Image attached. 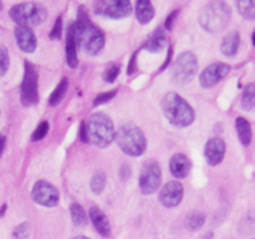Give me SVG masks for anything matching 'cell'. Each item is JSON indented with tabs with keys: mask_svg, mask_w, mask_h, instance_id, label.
<instances>
[{
	"mask_svg": "<svg viewBox=\"0 0 255 239\" xmlns=\"http://www.w3.org/2000/svg\"><path fill=\"white\" fill-rule=\"evenodd\" d=\"M177 15H178V10H174V11H172L171 14H169L168 16H167V19H166V29L168 30V31H171L172 27H173V22H174V20H176Z\"/></svg>",
	"mask_w": 255,
	"mask_h": 239,
	"instance_id": "8d00e7d4",
	"label": "cell"
},
{
	"mask_svg": "<svg viewBox=\"0 0 255 239\" xmlns=\"http://www.w3.org/2000/svg\"><path fill=\"white\" fill-rule=\"evenodd\" d=\"M87 142L95 144L99 148H106L114 142L115 132L114 122L104 112L92 114L85 122Z\"/></svg>",
	"mask_w": 255,
	"mask_h": 239,
	"instance_id": "3957f363",
	"label": "cell"
},
{
	"mask_svg": "<svg viewBox=\"0 0 255 239\" xmlns=\"http://www.w3.org/2000/svg\"><path fill=\"white\" fill-rule=\"evenodd\" d=\"M183 198V186L177 181H171L164 184L159 192V203L166 208H173L181 203Z\"/></svg>",
	"mask_w": 255,
	"mask_h": 239,
	"instance_id": "4fadbf2b",
	"label": "cell"
},
{
	"mask_svg": "<svg viewBox=\"0 0 255 239\" xmlns=\"http://www.w3.org/2000/svg\"><path fill=\"white\" fill-rule=\"evenodd\" d=\"M162 110L169 123L179 128L192 124L196 119V114L191 105L176 92H168L163 97Z\"/></svg>",
	"mask_w": 255,
	"mask_h": 239,
	"instance_id": "7a4b0ae2",
	"label": "cell"
},
{
	"mask_svg": "<svg viewBox=\"0 0 255 239\" xmlns=\"http://www.w3.org/2000/svg\"><path fill=\"white\" fill-rule=\"evenodd\" d=\"M238 11L244 19L255 20V0H241L236 2Z\"/></svg>",
	"mask_w": 255,
	"mask_h": 239,
	"instance_id": "484cf974",
	"label": "cell"
},
{
	"mask_svg": "<svg viewBox=\"0 0 255 239\" xmlns=\"http://www.w3.org/2000/svg\"><path fill=\"white\" fill-rule=\"evenodd\" d=\"M119 75H120V66H117V65H112V66H110L109 69L105 70L102 77H104V80L106 82L112 84V82H115V80L117 79Z\"/></svg>",
	"mask_w": 255,
	"mask_h": 239,
	"instance_id": "1f68e13d",
	"label": "cell"
},
{
	"mask_svg": "<svg viewBox=\"0 0 255 239\" xmlns=\"http://www.w3.org/2000/svg\"><path fill=\"white\" fill-rule=\"evenodd\" d=\"M137 55H138V51L134 52V54L132 55L131 60H129V64L128 66H127V74L128 75L134 74V72L137 71Z\"/></svg>",
	"mask_w": 255,
	"mask_h": 239,
	"instance_id": "e575fe53",
	"label": "cell"
},
{
	"mask_svg": "<svg viewBox=\"0 0 255 239\" xmlns=\"http://www.w3.org/2000/svg\"><path fill=\"white\" fill-rule=\"evenodd\" d=\"M67 89H69V80L66 79V77H64V79L61 80V81L57 84V86L55 87V90L52 91V94L50 95L49 97V105L50 106H57V105L60 104V102L64 100L65 95H66L67 92Z\"/></svg>",
	"mask_w": 255,
	"mask_h": 239,
	"instance_id": "603a6c76",
	"label": "cell"
},
{
	"mask_svg": "<svg viewBox=\"0 0 255 239\" xmlns=\"http://www.w3.org/2000/svg\"><path fill=\"white\" fill-rule=\"evenodd\" d=\"M31 198L35 203L42 207H55L59 203L60 194L56 187L51 183L46 181H37L32 187Z\"/></svg>",
	"mask_w": 255,
	"mask_h": 239,
	"instance_id": "8fae6325",
	"label": "cell"
},
{
	"mask_svg": "<svg viewBox=\"0 0 255 239\" xmlns=\"http://www.w3.org/2000/svg\"><path fill=\"white\" fill-rule=\"evenodd\" d=\"M167 45V36L166 32L162 27H158L157 30H154L152 32V35L149 36V39L147 40V42L144 44L143 49L147 50L149 52H159L161 50H163Z\"/></svg>",
	"mask_w": 255,
	"mask_h": 239,
	"instance_id": "d6986e66",
	"label": "cell"
},
{
	"mask_svg": "<svg viewBox=\"0 0 255 239\" xmlns=\"http://www.w3.org/2000/svg\"><path fill=\"white\" fill-rule=\"evenodd\" d=\"M4 147H5V137L0 136V156H1L2 151H4Z\"/></svg>",
	"mask_w": 255,
	"mask_h": 239,
	"instance_id": "ab89813d",
	"label": "cell"
},
{
	"mask_svg": "<svg viewBox=\"0 0 255 239\" xmlns=\"http://www.w3.org/2000/svg\"><path fill=\"white\" fill-rule=\"evenodd\" d=\"M30 236V224L21 223L12 232V239H27Z\"/></svg>",
	"mask_w": 255,
	"mask_h": 239,
	"instance_id": "f546056e",
	"label": "cell"
},
{
	"mask_svg": "<svg viewBox=\"0 0 255 239\" xmlns=\"http://www.w3.org/2000/svg\"><path fill=\"white\" fill-rule=\"evenodd\" d=\"M172 54H173V47L169 46L168 47V55H167V57H166V61L163 62V65H162V66H161V70H159V71H164V70H166L167 65H168L169 61H171Z\"/></svg>",
	"mask_w": 255,
	"mask_h": 239,
	"instance_id": "f35d334b",
	"label": "cell"
},
{
	"mask_svg": "<svg viewBox=\"0 0 255 239\" xmlns=\"http://www.w3.org/2000/svg\"><path fill=\"white\" fill-rule=\"evenodd\" d=\"M232 19V10L227 2L212 1L207 4L199 14V24L204 30L217 34L227 29Z\"/></svg>",
	"mask_w": 255,
	"mask_h": 239,
	"instance_id": "277c9868",
	"label": "cell"
},
{
	"mask_svg": "<svg viewBox=\"0 0 255 239\" xmlns=\"http://www.w3.org/2000/svg\"><path fill=\"white\" fill-rule=\"evenodd\" d=\"M192 168L191 159L184 153H177L169 161V169L174 178L183 179L189 174Z\"/></svg>",
	"mask_w": 255,
	"mask_h": 239,
	"instance_id": "2e32d148",
	"label": "cell"
},
{
	"mask_svg": "<svg viewBox=\"0 0 255 239\" xmlns=\"http://www.w3.org/2000/svg\"><path fill=\"white\" fill-rule=\"evenodd\" d=\"M80 138L82 142L87 143V136H86V127H85V121L81 122L80 124Z\"/></svg>",
	"mask_w": 255,
	"mask_h": 239,
	"instance_id": "74e56055",
	"label": "cell"
},
{
	"mask_svg": "<svg viewBox=\"0 0 255 239\" xmlns=\"http://www.w3.org/2000/svg\"><path fill=\"white\" fill-rule=\"evenodd\" d=\"M204 221H206V217L204 214L199 213V212H194L191 216L187 218V227H188L191 231H199L202 228V226L204 224Z\"/></svg>",
	"mask_w": 255,
	"mask_h": 239,
	"instance_id": "83f0119b",
	"label": "cell"
},
{
	"mask_svg": "<svg viewBox=\"0 0 255 239\" xmlns=\"http://www.w3.org/2000/svg\"><path fill=\"white\" fill-rule=\"evenodd\" d=\"M154 16V7L148 0H138L136 2V17L139 24L146 25L151 22Z\"/></svg>",
	"mask_w": 255,
	"mask_h": 239,
	"instance_id": "44dd1931",
	"label": "cell"
},
{
	"mask_svg": "<svg viewBox=\"0 0 255 239\" xmlns=\"http://www.w3.org/2000/svg\"><path fill=\"white\" fill-rule=\"evenodd\" d=\"M131 167L128 166V164H122L121 169H120V178L122 179V181H128L129 177H131Z\"/></svg>",
	"mask_w": 255,
	"mask_h": 239,
	"instance_id": "d590c367",
	"label": "cell"
},
{
	"mask_svg": "<svg viewBox=\"0 0 255 239\" xmlns=\"http://www.w3.org/2000/svg\"><path fill=\"white\" fill-rule=\"evenodd\" d=\"M116 94H117V89L111 90V91L104 92V94H100L99 96L95 99L94 105L95 106H100V105H102V104H106V102H109L110 100L114 99V97L116 96Z\"/></svg>",
	"mask_w": 255,
	"mask_h": 239,
	"instance_id": "d6a6232c",
	"label": "cell"
},
{
	"mask_svg": "<svg viewBox=\"0 0 255 239\" xmlns=\"http://www.w3.org/2000/svg\"><path fill=\"white\" fill-rule=\"evenodd\" d=\"M74 31L77 46L81 47L84 52L94 56L102 51L105 46V34L90 20L89 15L82 6H80L77 11V20L74 22Z\"/></svg>",
	"mask_w": 255,
	"mask_h": 239,
	"instance_id": "6da1fadb",
	"label": "cell"
},
{
	"mask_svg": "<svg viewBox=\"0 0 255 239\" xmlns=\"http://www.w3.org/2000/svg\"><path fill=\"white\" fill-rule=\"evenodd\" d=\"M12 21L17 24V26L31 27L42 24L47 17V10L42 4L36 1L20 2L14 5L9 11Z\"/></svg>",
	"mask_w": 255,
	"mask_h": 239,
	"instance_id": "8992f818",
	"label": "cell"
},
{
	"mask_svg": "<svg viewBox=\"0 0 255 239\" xmlns=\"http://www.w3.org/2000/svg\"><path fill=\"white\" fill-rule=\"evenodd\" d=\"M117 144L122 152L131 157L142 156L146 151L147 141L143 132L134 124H125L117 129L115 134Z\"/></svg>",
	"mask_w": 255,
	"mask_h": 239,
	"instance_id": "5b68a950",
	"label": "cell"
},
{
	"mask_svg": "<svg viewBox=\"0 0 255 239\" xmlns=\"http://www.w3.org/2000/svg\"><path fill=\"white\" fill-rule=\"evenodd\" d=\"M49 127H50L49 122L42 121L41 123L36 127V129L34 131V133H32L31 141H34V142L41 141V139L46 136L47 132H49Z\"/></svg>",
	"mask_w": 255,
	"mask_h": 239,
	"instance_id": "4dcf8cb0",
	"label": "cell"
},
{
	"mask_svg": "<svg viewBox=\"0 0 255 239\" xmlns=\"http://www.w3.org/2000/svg\"><path fill=\"white\" fill-rule=\"evenodd\" d=\"M72 222L76 227H85L87 224V214L79 203H72L70 207Z\"/></svg>",
	"mask_w": 255,
	"mask_h": 239,
	"instance_id": "d4e9b609",
	"label": "cell"
},
{
	"mask_svg": "<svg viewBox=\"0 0 255 239\" xmlns=\"http://www.w3.org/2000/svg\"><path fill=\"white\" fill-rule=\"evenodd\" d=\"M231 72V66L224 62H216L209 66H207L199 75V82L204 89H211V87L218 85L222 80L226 79Z\"/></svg>",
	"mask_w": 255,
	"mask_h": 239,
	"instance_id": "7c38bea8",
	"label": "cell"
},
{
	"mask_svg": "<svg viewBox=\"0 0 255 239\" xmlns=\"http://www.w3.org/2000/svg\"><path fill=\"white\" fill-rule=\"evenodd\" d=\"M97 15L110 19H124L131 15L132 4L128 0H100L94 2Z\"/></svg>",
	"mask_w": 255,
	"mask_h": 239,
	"instance_id": "30bf717a",
	"label": "cell"
},
{
	"mask_svg": "<svg viewBox=\"0 0 255 239\" xmlns=\"http://www.w3.org/2000/svg\"><path fill=\"white\" fill-rule=\"evenodd\" d=\"M74 239H90V238H87V237H84V236H80V237H76V238H74Z\"/></svg>",
	"mask_w": 255,
	"mask_h": 239,
	"instance_id": "7bdbcfd3",
	"label": "cell"
},
{
	"mask_svg": "<svg viewBox=\"0 0 255 239\" xmlns=\"http://www.w3.org/2000/svg\"><path fill=\"white\" fill-rule=\"evenodd\" d=\"M1 7H2V5H1V2H0V10H1Z\"/></svg>",
	"mask_w": 255,
	"mask_h": 239,
	"instance_id": "ee69618b",
	"label": "cell"
},
{
	"mask_svg": "<svg viewBox=\"0 0 255 239\" xmlns=\"http://www.w3.org/2000/svg\"><path fill=\"white\" fill-rule=\"evenodd\" d=\"M37 79H39V75H37L36 67L26 60L24 64V79H22L21 90H20V100L25 107L32 106L39 102Z\"/></svg>",
	"mask_w": 255,
	"mask_h": 239,
	"instance_id": "ba28073f",
	"label": "cell"
},
{
	"mask_svg": "<svg viewBox=\"0 0 255 239\" xmlns=\"http://www.w3.org/2000/svg\"><path fill=\"white\" fill-rule=\"evenodd\" d=\"M62 35V17L59 16L55 21L54 27H52L51 32H50V37L52 40H60Z\"/></svg>",
	"mask_w": 255,
	"mask_h": 239,
	"instance_id": "836d02e7",
	"label": "cell"
},
{
	"mask_svg": "<svg viewBox=\"0 0 255 239\" xmlns=\"http://www.w3.org/2000/svg\"><path fill=\"white\" fill-rule=\"evenodd\" d=\"M252 42H253V45L255 46V30L253 31V34H252Z\"/></svg>",
	"mask_w": 255,
	"mask_h": 239,
	"instance_id": "60d3db41",
	"label": "cell"
},
{
	"mask_svg": "<svg viewBox=\"0 0 255 239\" xmlns=\"http://www.w3.org/2000/svg\"><path fill=\"white\" fill-rule=\"evenodd\" d=\"M241 105L243 110L246 111H252L255 109V84L251 82V84L246 85L243 89V94H242Z\"/></svg>",
	"mask_w": 255,
	"mask_h": 239,
	"instance_id": "cb8c5ba5",
	"label": "cell"
},
{
	"mask_svg": "<svg viewBox=\"0 0 255 239\" xmlns=\"http://www.w3.org/2000/svg\"><path fill=\"white\" fill-rule=\"evenodd\" d=\"M15 40L19 46V49L22 52H27V54H32L37 46V40L35 36L34 31L29 27L16 26L14 30Z\"/></svg>",
	"mask_w": 255,
	"mask_h": 239,
	"instance_id": "9a60e30c",
	"label": "cell"
},
{
	"mask_svg": "<svg viewBox=\"0 0 255 239\" xmlns=\"http://www.w3.org/2000/svg\"><path fill=\"white\" fill-rule=\"evenodd\" d=\"M162 182L161 167L154 159L144 162L139 174V189L143 194L149 196L157 192Z\"/></svg>",
	"mask_w": 255,
	"mask_h": 239,
	"instance_id": "9c48e42d",
	"label": "cell"
},
{
	"mask_svg": "<svg viewBox=\"0 0 255 239\" xmlns=\"http://www.w3.org/2000/svg\"><path fill=\"white\" fill-rule=\"evenodd\" d=\"M9 51L6 47L0 46V76H4L6 74V71L9 70Z\"/></svg>",
	"mask_w": 255,
	"mask_h": 239,
	"instance_id": "f1b7e54d",
	"label": "cell"
},
{
	"mask_svg": "<svg viewBox=\"0 0 255 239\" xmlns=\"http://www.w3.org/2000/svg\"><path fill=\"white\" fill-rule=\"evenodd\" d=\"M226 151V142L221 137H213V138L208 139L204 146V158L209 166L216 167L223 162Z\"/></svg>",
	"mask_w": 255,
	"mask_h": 239,
	"instance_id": "5bb4252c",
	"label": "cell"
},
{
	"mask_svg": "<svg viewBox=\"0 0 255 239\" xmlns=\"http://www.w3.org/2000/svg\"><path fill=\"white\" fill-rule=\"evenodd\" d=\"M90 187H91L92 193L95 194H101L104 192L105 187H106V176L104 172L99 171L94 174Z\"/></svg>",
	"mask_w": 255,
	"mask_h": 239,
	"instance_id": "4316f807",
	"label": "cell"
},
{
	"mask_svg": "<svg viewBox=\"0 0 255 239\" xmlns=\"http://www.w3.org/2000/svg\"><path fill=\"white\" fill-rule=\"evenodd\" d=\"M254 239H255V238H254Z\"/></svg>",
	"mask_w": 255,
	"mask_h": 239,
	"instance_id": "f6af8a7d",
	"label": "cell"
},
{
	"mask_svg": "<svg viewBox=\"0 0 255 239\" xmlns=\"http://www.w3.org/2000/svg\"><path fill=\"white\" fill-rule=\"evenodd\" d=\"M239 45H241V35L237 31L229 32L222 41V54L226 55L227 57H233L238 52Z\"/></svg>",
	"mask_w": 255,
	"mask_h": 239,
	"instance_id": "ffe728a7",
	"label": "cell"
},
{
	"mask_svg": "<svg viewBox=\"0 0 255 239\" xmlns=\"http://www.w3.org/2000/svg\"><path fill=\"white\" fill-rule=\"evenodd\" d=\"M89 214L90 219H91L97 233L101 237H104V238H109L111 236V224H110V221L106 214L101 209L96 208V207H92L90 209Z\"/></svg>",
	"mask_w": 255,
	"mask_h": 239,
	"instance_id": "e0dca14e",
	"label": "cell"
},
{
	"mask_svg": "<svg viewBox=\"0 0 255 239\" xmlns=\"http://www.w3.org/2000/svg\"><path fill=\"white\" fill-rule=\"evenodd\" d=\"M5 209H6V206H2V208H1V211H0V217L2 216V214H4V212H5Z\"/></svg>",
	"mask_w": 255,
	"mask_h": 239,
	"instance_id": "b9f144b4",
	"label": "cell"
},
{
	"mask_svg": "<svg viewBox=\"0 0 255 239\" xmlns=\"http://www.w3.org/2000/svg\"><path fill=\"white\" fill-rule=\"evenodd\" d=\"M66 62L71 69L77 67L79 60H77V42L75 39L74 22L69 25L66 32Z\"/></svg>",
	"mask_w": 255,
	"mask_h": 239,
	"instance_id": "ac0fdd59",
	"label": "cell"
},
{
	"mask_svg": "<svg viewBox=\"0 0 255 239\" xmlns=\"http://www.w3.org/2000/svg\"><path fill=\"white\" fill-rule=\"evenodd\" d=\"M236 129L242 144L244 147H248L253 139V131H252V126L248 120H246L244 117H238L236 120Z\"/></svg>",
	"mask_w": 255,
	"mask_h": 239,
	"instance_id": "7402d4cb",
	"label": "cell"
},
{
	"mask_svg": "<svg viewBox=\"0 0 255 239\" xmlns=\"http://www.w3.org/2000/svg\"><path fill=\"white\" fill-rule=\"evenodd\" d=\"M198 69V61L193 52H182L172 65V80L176 84L186 85L193 80Z\"/></svg>",
	"mask_w": 255,
	"mask_h": 239,
	"instance_id": "52a82bcc",
	"label": "cell"
}]
</instances>
